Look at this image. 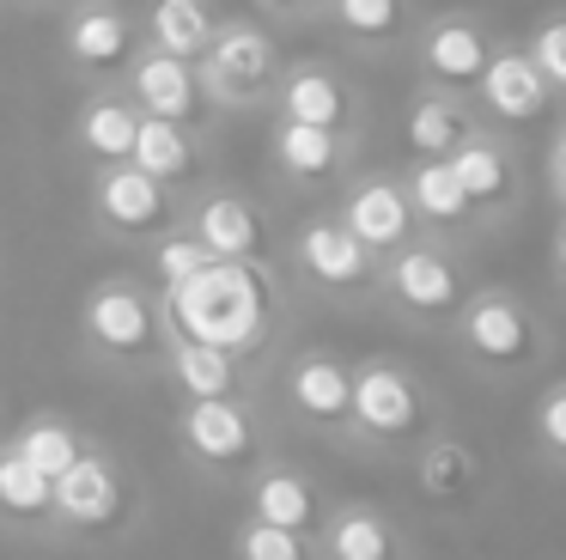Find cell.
<instances>
[{"label": "cell", "instance_id": "obj_30", "mask_svg": "<svg viewBox=\"0 0 566 560\" xmlns=\"http://www.w3.org/2000/svg\"><path fill=\"white\" fill-rule=\"evenodd\" d=\"M475 475H481V463L463 438H432L415 463V481L427 499H463L469 487H475Z\"/></svg>", "mask_w": 566, "mask_h": 560}, {"label": "cell", "instance_id": "obj_10", "mask_svg": "<svg viewBox=\"0 0 566 560\" xmlns=\"http://www.w3.org/2000/svg\"><path fill=\"white\" fill-rule=\"evenodd\" d=\"M469 104H475V116L488 122V128L517 134V128H536L542 116H554V110H560V92H554L548 73L530 61V49L505 37V43L493 49L488 73L475 80V92H469Z\"/></svg>", "mask_w": 566, "mask_h": 560}, {"label": "cell", "instance_id": "obj_4", "mask_svg": "<svg viewBox=\"0 0 566 560\" xmlns=\"http://www.w3.org/2000/svg\"><path fill=\"white\" fill-rule=\"evenodd\" d=\"M80 329H86V341L104 353V360H123V365H140V360H159L165 353L159 292H147L140 280H128V274L98 280V287L86 292Z\"/></svg>", "mask_w": 566, "mask_h": 560}, {"label": "cell", "instance_id": "obj_36", "mask_svg": "<svg viewBox=\"0 0 566 560\" xmlns=\"http://www.w3.org/2000/svg\"><path fill=\"white\" fill-rule=\"evenodd\" d=\"M536 438L554 457H566V384H554L548 396L536 402Z\"/></svg>", "mask_w": 566, "mask_h": 560}, {"label": "cell", "instance_id": "obj_33", "mask_svg": "<svg viewBox=\"0 0 566 560\" xmlns=\"http://www.w3.org/2000/svg\"><path fill=\"white\" fill-rule=\"evenodd\" d=\"M213 256L201 250V238L189 226H171L165 238H153V280H159V292H171V287H184L189 274H201Z\"/></svg>", "mask_w": 566, "mask_h": 560}, {"label": "cell", "instance_id": "obj_14", "mask_svg": "<svg viewBox=\"0 0 566 560\" xmlns=\"http://www.w3.org/2000/svg\"><path fill=\"white\" fill-rule=\"evenodd\" d=\"M359 158V134L342 128H311V122H281L269 128V165L281 170L293 189H329V183L354 177Z\"/></svg>", "mask_w": 566, "mask_h": 560}, {"label": "cell", "instance_id": "obj_19", "mask_svg": "<svg viewBox=\"0 0 566 560\" xmlns=\"http://www.w3.org/2000/svg\"><path fill=\"white\" fill-rule=\"evenodd\" d=\"M420 414H427V402H420V384L402 372V365L371 360V365H359V372H354V414H347V421H354L359 433L408 438L420 426Z\"/></svg>", "mask_w": 566, "mask_h": 560}, {"label": "cell", "instance_id": "obj_31", "mask_svg": "<svg viewBox=\"0 0 566 560\" xmlns=\"http://www.w3.org/2000/svg\"><path fill=\"white\" fill-rule=\"evenodd\" d=\"M329 560H396V530L366 506H347L329 518Z\"/></svg>", "mask_w": 566, "mask_h": 560}, {"label": "cell", "instance_id": "obj_2", "mask_svg": "<svg viewBox=\"0 0 566 560\" xmlns=\"http://www.w3.org/2000/svg\"><path fill=\"white\" fill-rule=\"evenodd\" d=\"M196 73H201V92H208V104L220 110V116H250V110L274 104L286 55H281L269 24H262L256 12H244V19H220V31L201 49Z\"/></svg>", "mask_w": 566, "mask_h": 560}, {"label": "cell", "instance_id": "obj_26", "mask_svg": "<svg viewBox=\"0 0 566 560\" xmlns=\"http://www.w3.org/2000/svg\"><path fill=\"white\" fill-rule=\"evenodd\" d=\"M147 177H159L165 189H189L201 170V134L189 122H165V116H140V134H135V158Z\"/></svg>", "mask_w": 566, "mask_h": 560}, {"label": "cell", "instance_id": "obj_28", "mask_svg": "<svg viewBox=\"0 0 566 560\" xmlns=\"http://www.w3.org/2000/svg\"><path fill=\"white\" fill-rule=\"evenodd\" d=\"M250 518L256 523H274V530H298L311 536L317 523V487L293 469H269L256 487H250Z\"/></svg>", "mask_w": 566, "mask_h": 560}, {"label": "cell", "instance_id": "obj_20", "mask_svg": "<svg viewBox=\"0 0 566 560\" xmlns=\"http://www.w3.org/2000/svg\"><path fill=\"white\" fill-rule=\"evenodd\" d=\"M135 134H140V110L128 97L123 80H104L86 92L74 116V146L92 158V165H128L135 158Z\"/></svg>", "mask_w": 566, "mask_h": 560}, {"label": "cell", "instance_id": "obj_40", "mask_svg": "<svg viewBox=\"0 0 566 560\" xmlns=\"http://www.w3.org/2000/svg\"><path fill=\"white\" fill-rule=\"evenodd\" d=\"M31 7H67V0H31Z\"/></svg>", "mask_w": 566, "mask_h": 560}, {"label": "cell", "instance_id": "obj_34", "mask_svg": "<svg viewBox=\"0 0 566 560\" xmlns=\"http://www.w3.org/2000/svg\"><path fill=\"white\" fill-rule=\"evenodd\" d=\"M232 554H238V560H317L298 530H274V523H256V518L238 523Z\"/></svg>", "mask_w": 566, "mask_h": 560}, {"label": "cell", "instance_id": "obj_22", "mask_svg": "<svg viewBox=\"0 0 566 560\" xmlns=\"http://www.w3.org/2000/svg\"><path fill=\"white\" fill-rule=\"evenodd\" d=\"M123 506H128V487H123V475H116L111 457H92L86 450V457L55 481V518L74 523V530H111V523L123 518Z\"/></svg>", "mask_w": 566, "mask_h": 560}, {"label": "cell", "instance_id": "obj_27", "mask_svg": "<svg viewBox=\"0 0 566 560\" xmlns=\"http://www.w3.org/2000/svg\"><path fill=\"white\" fill-rule=\"evenodd\" d=\"M165 372L171 384L184 390V402H220V396H238V353L226 348H208V341H165Z\"/></svg>", "mask_w": 566, "mask_h": 560}, {"label": "cell", "instance_id": "obj_9", "mask_svg": "<svg viewBox=\"0 0 566 560\" xmlns=\"http://www.w3.org/2000/svg\"><path fill=\"white\" fill-rule=\"evenodd\" d=\"M55 43L67 68L86 73L92 85L123 80L128 61L140 55V12H128L123 0H67Z\"/></svg>", "mask_w": 566, "mask_h": 560}, {"label": "cell", "instance_id": "obj_23", "mask_svg": "<svg viewBox=\"0 0 566 560\" xmlns=\"http://www.w3.org/2000/svg\"><path fill=\"white\" fill-rule=\"evenodd\" d=\"M286 402L317 426H342L347 414H354V372H347L335 353L311 348L286 365Z\"/></svg>", "mask_w": 566, "mask_h": 560}, {"label": "cell", "instance_id": "obj_35", "mask_svg": "<svg viewBox=\"0 0 566 560\" xmlns=\"http://www.w3.org/2000/svg\"><path fill=\"white\" fill-rule=\"evenodd\" d=\"M524 49H530V61H536V68L548 73V85L560 92V104H566V7L542 12V19L530 24Z\"/></svg>", "mask_w": 566, "mask_h": 560}, {"label": "cell", "instance_id": "obj_3", "mask_svg": "<svg viewBox=\"0 0 566 560\" xmlns=\"http://www.w3.org/2000/svg\"><path fill=\"white\" fill-rule=\"evenodd\" d=\"M500 24L488 19V12L475 7H444V12H427L415 31V43H408V55H415V73L427 85H444V92H475V80L488 73L493 49H500Z\"/></svg>", "mask_w": 566, "mask_h": 560}, {"label": "cell", "instance_id": "obj_38", "mask_svg": "<svg viewBox=\"0 0 566 560\" xmlns=\"http://www.w3.org/2000/svg\"><path fill=\"white\" fill-rule=\"evenodd\" d=\"M548 189H554V201L566 207V116L554 122V134H548Z\"/></svg>", "mask_w": 566, "mask_h": 560}, {"label": "cell", "instance_id": "obj_18", "mask_svg": "<svg viewBox=\"0 0 566 560\" xmlns=\"http://www.w3.org/2000/svg\"><path fill=\"white\" fill-rule=\"evenodd\" d=\"M177 438L196 463L208 469H238V463L256 457V421L238 396H220V402H184L177 414Z\"/></svg>", "mask_w": 566, "mask_h": 560}, {"label": "cell", "instance_id": "obj_17", "mask_svg": "<svg viewBox=\"0 0 566 560\" xmlns=\"http://www.w3.org/2000/svg\"><path fill=\"white\" fill-rule=\"evenodd\" d=\"M123 85H128V97H135V110H140V116L189 122V128H201V122L213 116L208 92H201V73H196V61L159 55V49H147V43H140V55L128 61Z\"/></svg>", "mask_w": 566, "mask_h": 560}, {"label": "cell", "instance_id": "obj_24", "mask_svg": "<svg viewBox=\"0 0 566 560\" xmlns=\"http://www.w3.org/2000/svg\"><path fill=\"white\" fill-rule=\"evenodd\" d=\"M402 189H408V207H415L420 231H432V238L475 226V207H469V195H463V183H457L451 158H408Z\"/></svg>", "mask_w": 566, "mask_h": 560}, {"label": "cell", "instance_id": "obj_29", "mask_svg": "<svg viewBox=\"0 0 566 560\" xmlns=\"http://www.w3.org/2000/svg\"><path fill=\"white\" fill-rule=\"evenodd\" d=\"M0 511H7V518H19V523L55 518V481L31 469L13 445L0 450Z\"/></svg>", "mask_w": 566, "mask_h": 560}, {"label": "cell", "instance_id": "obj_13", "mask_svg": "<svg viewBox=\"0 0 566 560\" xmlns=\"http://www.w3.org/2000/svg\"><path fill=\"white\" fill-rule=\"evenodd\" d=\"M293 268L311 280V287L347 299V292H371V287H378V268L384 262L335 214H317V219H305L298 238H293Z\"/></svg>", "mask_w": 566, "mask_h": 560}, {"label": "cell", "instance_id": "obj_25", "mask_svg": "<svg viewBox=\"0 0 566 560\" xmlns=\"http://www.w3.org/2000/svg\"><path fill=\"white\" fill-rule=\"evenodd\" d=\"M226 12L213 0H147L140 7V43L177 61H201V49L213 43Z\"/></svg>", "mask_w": 566, "mask_h": 560}, {"label": "cell", "instance_id": "obj_12", "mask_svg": "<svg viewBox=\"0 0 566 560\" xmlns=\"http://www.w3.org/2000/svg\"><path fill=\"white\" fill-rule=\"evenodd\" d=\"M335 219H342L378 262L420 238V219H415V207H408L402 170H359V177H347Z\"/></svg>", "mask_w": 566, "mask_h": 560}, {"label": "cell", "instance_id": "obj_6", "mask_svg": "<svg viewBox=\"0 0 566 560\" xmlns=\"http://www.w3.org/2000/svg\"><path fill=\"white\" fill-rule=\"evenodd\" d=\"M269 110L281 122H311V128L366 134V85H359L335 55L286 61V73H281V85H274V104Z\"/></svg>", "mask_w": 566, "mask_h": 560}, {"label": "cell", "instance_id": "obj_11", "mask_svg": "<svg viewBox=\"0 0 566 560\" xmlns=\"http://www.w3.org/2000/svg\"><path fill=\"white\" fill-rule=\"evenodd\" d=\"M451 170L463 183L475 219H512V207L524 201V153H517V141L505 128L475 122L463 134V146L451 153Z\"/></svg>", "mask_w": 566, "mask_h": 560}, {"label": "cell", "instance_id": "obj_1", "mask_svg": "<svg viewBox=\"0 0 566 560\" xmlns=\"http://www.w3.org/2000/svg\"><path fill=\"white\" fill-rule=\"evenodd\" d=\"M274 304H281V292H274L269 262H208L184 287L159 292L165 341H208L238 360L269 341Z\"/></svg>", "mask_w": 566, "mask_h": 560}, {"label": "cell", "instance_id": "obj_16", "mask_svg": "<svg viewBox=\"0 0 566 560\" xmlns=\"http://www.w3.org/2000/svg\"><path fill=\"white\" fill-rule=\"evenodd\" d=\"M184 226L201 238L213 262H269V219L250 195L238 189H208L189 201Z\"/></svg>", "mask_w": 566, "mask_h": 560}, {"label": "cell", "instance_id": "obj_7", "mask_svg": "<svg viewBox=\"0 0 566 560\" xmlns=\"http://www.w3.org/2000/svg\"><path fill=\"white\" fill-rule=\"evenodd\" d=\"M92 219H98L104 238L153 243L171 226H184V201L140 165H98L92 170Z\"/></svg>", "mask_w": 566, "mask_h": 560}, {"label": "cell", "instance_id": "obj_21", "mask_svg": "<svg viewBox=\"0 0 566 560\" xmlns=\"http://www.w3.org/2000/svg\"><path fill=\"white\" fill-rule=\"evenodd\" d=\"M475 122H481V116H475V104H469L463 92H444V85L415 80V92H408V110H402L408 158H451Z\"/></svg>", "mask_w": 566, "mask_h": 560}, {"label": "cell", "instance_id": "obj_37", "mask_svg": "<svg viewBox=\"0 0 566 560\" xmlns=\"http://www.w3.org/2000/svg\"><path fill=\"white\" fill-rule=\"evenodd\" d=\"M250 12H256L262 24H317L323 0H250Z\"/></svg>", "mask_w": 566, "mask_h": 560}, {"label": "cell", "instance_id": "obj_39", "mask_svg": "<svg viewBox=\"0 0 566 560\" xmlns=\"http://www.w3.org/2000/svg\"><path fill=\"white\" fill-rule=\"evenodd\" d=\"M554 274H560V287H566V219L554 226Z\"/></svg>", "mask_w": 566, "mask_h": 560}, {"label": "cell", "instance_id": "obj_15", "mask_svg": "<svg viewBox=\"0 0 566 560\" xmlns=\"http://www.w3.org/2000/svg\"><path fill=\"white\" fill-rule=\"evenodd\" d=\"M420 0H323L317 24H329L335 43H347L366 61H390L415 43L420 31Z\"/></svg>", "mask_w": 566, "mask_h": 560}, {"label": "cell", "instance_id": "obj_8", "mask_svg": "<svg viewBox=\"0 0 566 560\" xmlns=\"http://www.w3.org/2000/svg\"><path fill=\"white\" fill-rule=\"evenodd\" d=\"M457 341L488 372H517V365H530L542 353V323L512 287H481L457 311Z\"/></svg>", "mask_w": 566, "mask_h": 560}, {"label": "cell", "instance_id": "obj_5", "mask_svg": "<svg viewBox=\"0 0 566 560\" xmlns=\"http://www.w3.org/2000/svg\"><path fill=\"white\" fill-rule=\"evenodd\" d=\"M378 287L396 311L420 317V323H444V317L463 311L469 299V280H463V262L444 238H427L420 231L415 243H402L396 256H384L378 268Z\"/></svg>", "mask_w": 566, "mask_h": 560}, {"label": "cell", "instance_id": "obj_32", "mask_svg": "<svg viewBox=\"0 0 566 560\" xmlns=\"http://www.w3.org/2000/svg\"><path fill=\"white\" fill-rule=\"evenodd\" d=\"M13 450H19V457H25L38 475H50V481H62V475L74 469L80 457H86V445H80V433H74L67 421H55V414H43V421L19 426Z\"/></svg>", "mask_w": 566, "mask_h": 560}]
</instances>
